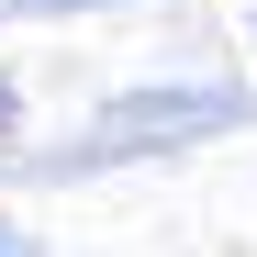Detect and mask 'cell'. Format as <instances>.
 Returning a JSON list of instances; mask_svg holds the SVG:
<instances>
[{
  "label": "cell",
  "instance_id": "6da1fadb",
  "mask_svg": "<svg viewBox=\"0 0 257 257\" xmlns=\"http://www.w3.org/2000/svg\"><path fill=\"white\" fill-rule=\"evenodd\" d=\"M0 112H12V90H0Z\"/></svg>",
  "mask_w": 257,
  "mask_h": 257
}]
</instances>
